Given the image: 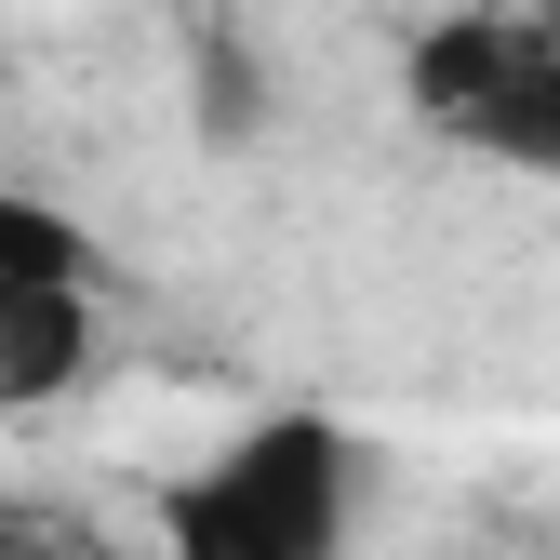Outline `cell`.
I'll return each mask as SVG.
<instances>
[{"instance_id":"obj_2","label":"cell","mask_w":560,"mask_h":560,"mask_svg":"<svg viewBox=\"0 0 560 560\" xmlns=\"http://www.w3.org/2000/svg\"><path fill=\"white\" fill-rule=\"evenodd\" d=\"M400 94L441 148L508 161V174H560V0H467V14L413 27Z\"/></svg>"},{"instance_id":"obj_3","label":"cell","mask_w":560,"mask_h":560,"mask_svg":"<svg viewBox=\"0 0 560 560\" xmlns=\"http://www.w3.org/2000/svg\"><path fill=\"white\" fill-rule=\"evenodd\" d=\"M67 294H107V241L40 187H0V334L67 307Z\"/></svg>"},{"instance_id":"obj_1","label":"cell","mask_w":560,"mask_h":560,"mask_svg":"<svg viewBox=\"0 0 560 560\" xmlns=\"http://www.w3.org/2000/svg\"><path fill=\"white\" fill-rule=\"evenodd\" d=\"M347 521H361V441L307 400L254 413L214 467H187L161 494L174 560H347Z\"/></svg>"},{"instance_id":"obj_4","label":"cell","mask_w":560,"mask_h":560,"mask_svg":"<svg viewBox=\"0 0 560 560\" xmlns=\"http://www.w3.org/2000/svg\"><path fill=\"white\" fill-rule=\"evenodd\" d=\"M94 347H107V294H67V307L14 320L0 334V400H67L94 374Z\"/></svg>"}]
</instances>
